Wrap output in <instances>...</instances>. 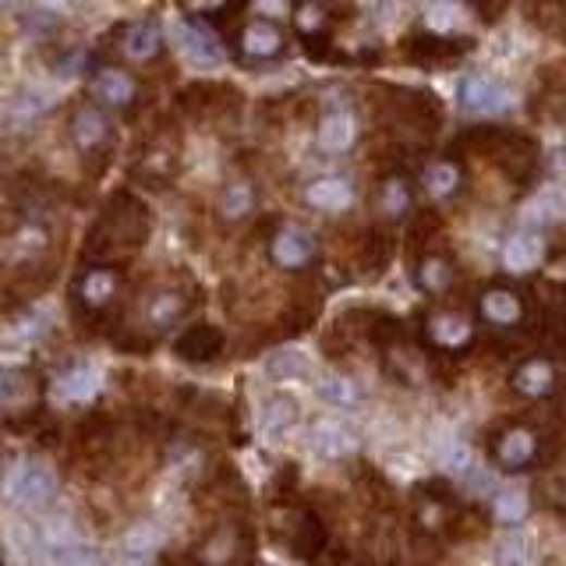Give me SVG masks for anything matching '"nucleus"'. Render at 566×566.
I'll use <instances>...</instances> for the list:
<instances>
[{"instance_id":"obj_35","label":"nucleus","mask_w":566,"mask_h":566,"mask_svg":"<svg viewBox=\"0 0 566 566\" xmlns=\"http://www.w3.org/2000/svg\"><path fill=\"white\" fill-rule=\"evenodd\" d=\"M531 514V500L517 489H506V492H495L492 495V520L495 524H506V528H517L520 520H528Z\"/></svg>"},{"instance_id":"obj_32","label":"nucleus","mask_w":566,"mask_h":566,"mask_svg":"<svg viewBox=\"0 0 566 566\" xmlns=\"http://www.w3.org/2000/svg\"><path fill=\"white\" fill-rule=\"evenodd\" d=\"M439 231H443V220H439V212L435 209H418L415 217H410V223L404 226L410 255L418 259V255L432 251V241L439 237Z\"/></svg>"},{"instance_id":"obj_6","label":"nucleus","mask_w":566,"mask_h":566,"mask_svg":"<svg viewBox=\"0 0 566 566\" xmlns=\"http://www.w3.org/2000/svg\"><path fill=\"white\" fill-rule=\"evenodd\" d=\"M475 50L471 36H443V33H429V28H418V33H407L401 39V53L407 64L424 67V71H443L464 61V53Z\"/></svg>"},{"instance_id":"obj_25","label":"nucleus","mask_w":566,"mask_h":566,"mask_svg":"<svg viewBox=\"0 0 566 566\" xmlns=\"http://www.w3.org/2000/svg\"><path fill=\"white\" fill-rule=\"evenodd\" d=\"M390 262H393V234L382 231V226L365 231L358 248H354V269H358L365 280H376L386 273Z\"/></svg>"},{"instance_id":"obj_11","label":"nucleus","mask_w":566,"mask_h":566,"mask_svg":"<svg viewBox=\"0 0 566 566\" xmlns=\"http://www.w3.org/2000/svg\"><path fill=\"white\" fill-rule=\"evenodd\" d=\"M251 552V534L234 520L217 524L202 542L195 545V563L198 566H241Z\"/></svg>"},{"instance_id":"obj_16","label":"nucleus","mask_w":566,"mask_h":566,"mask_svg":"<svg viewBox=\"0 0 566 566\" xmlns=\"http://www.w3.org/2000/svg\"><path fill=\"white\" fill-rule=\"evenodd\" d=\"M8 492L19 506H47L57 495V478L50 467H42L39 460H22L11 471Z\"/></svg>"},{"instance_id":"obj_1","label":"nucleus","mask_w":566,"mask_h":566,"mask_svg":"<svg viewBox=\"0 0 566 566\" xmlns=\"http://www.w3.org/2000/svg\"><path fill=\"white\" fill-rule=\"evenodd\" d=\"M457 142L460 149L492 160L509 181L531 184L538 177V142L531 135L514 132V127H503V124H478V127H467L464 135H457Z\"/></svg>"},{"instance_id":"obj_42","label":"nucleus","mask_w":566,"mask_h":566,"mask_svg":"<svg viewBox=\"0 0 566 566\" xmlns=\"http://www.w3.org/2000/svg\"><path fill=\"white\" fill-rule=\"evenodd\" d=\"M57 559H61V566H107V559L99 556L96 549H89V545H78V542L57 552Z\"/></svg>"},{"instance_id":"obj_37","label":"nucleus","mask_w":566,"mask_h":566,"mask_svg":"<svg viewBox=\"0 0 566 566\" xmlns=\"http://www.w3.org/2000/svg\"><path fill=\"white\" fill-rule=\"evenodd\" d=\"M266 376L276 382H302L308 379V358L297 350H280L266 361Z\"/></svg>"},{"instance_id":"obj_4","label":"nucleus","mask_w":566,"mask_h":566,"mask_svg":"<svg viewBox=\"0 0 566 566\" xmlns=\"http://www.w3.org/2000/svg\"><path fill=\"white\" fill-rule=\"evenodd\" d=\"M531 294L517 287V283H506V280H495V283H485V287L478 291L475 297V319L481 325H489V330H520L524 322L531 319Z\"/></svg>"},{"instance_id":"obj_22","label":"nucleus","mask_w":566,"mask_h":566,"mask_svg":"<svg viewBox=\"0 0 566 566\" xmlns=\"http://www.w3.org/2000/svg\"><path fill=\"white\" fill-rule=\"evenodd\" d=\"M177 47L195 67H220L223 64V47H220V39L212 36V25H202L195 19L181 22L177 25Z\"/></svg>"},{"instance_id":"obj_28","label":"nucleus","mask_w":566,"mask_h":566,"mask_svg":"<svg viewBox=\"0 0 566 566\" xmlns=\"http://www.w3.org/2000/svg\"><path fill=\"white\" fill-rule=\"evenodd\" d=\"M316 138H319L322 152L340 156V152L354 149V142H358V121H354V113H347V110H325L319 118Z\"/></svg>"},{"instance_id":"obj_31","label":"nucleus","mask_w":566,"mask_h":566,"mask_svg":"<svg viewBox=\"0 0 566 566\" xmlns=\"http://www.w3.org/2000/svg\"><path fill=\"white\" fill-rule=\"evenodd\" d=\"M160 47H163V33L152 19L124 25V53L132 57V61H152V57L160 53Z\"/></svg>"},{"instance_id":"obj_30","label":"nucleus","mask_w":566,"mask_h":566,"mask_svg":"<svg viewBox=\"0 0 566 566\" xmlns=\"http://www.w3.org/2000/svg\"><path fill=\"white\" fill-rule=\"evenodd\" d=\"M255 206H259V192H255V184L245 181V177H237V181H231V184H226V188L220 192L217 212H220L223 223H241V220L251 217Z\"/></svg>"},{"instance_id":"obj_8","label":"nucleus","mask_w":566,"mask_h":566,"mask_svg":"<svg viewBox=\"0 0 566 566\" xmlns=\"http://www.w3.org/2000/svg\"><path fill=\"white\" fill-rule=\"evenodd\" d=\"M231 47L241 64L266 67V64L283 61V53H287V33H283V25L273 19H248L237 25Z\"/></svg>"},{"instance_id":"obj_19","label":"nucleus","mask_w":566,"mask_h":566,"mask_svg":"<svg viewBox=\"0 0 566 566\" xmlns=\"http://www.w3.org/2000/svg\"><path fill=\"white\" fill-rule=\"evenodd\" d=\"M89 93L99 107L107 110H132L138 99V82L124 67H99L89 78Z\"/></svg>"},{"instance_id":"obj_29","label":"nucleus","mask_w":566,"mask_h":566,"mask_svg":"<svg viewBox=\"0 0 566 566\" xmlns=\"http://www.w3.org/2000/svg\"><path fill=\"white\" fill-rule=\"evenodd\" d=\"M305 202H308L311 209H319V212H344V209H350V202H354V188H350L347 177L325 174V177L308 181Z\"/></svg>"},{"instance_id":"obj_23","label":"nucleus","mask_w":566,"mask_h":566,"mask_svg":"<svg viewBox=\"0 0 566 566\" xmlns=\"http://www.w3.org/2000/svg\"><path fill=\"white\" fill-rule=\"evenodd\" d=\"M47 231L36 223H22L14 226L11 234H4V241H0V259L11 262V266H36L42 255H47Z\"/></svg>"},{"instance_id":"obj_33","label":"nucleus","mask_w":566,"mask_h":566,"mask_svg":"<svg viewBox=\"0 0 566 566\" xmlns=\"http://www.w3.org/2000/svg\"><path fill=\"white\" fill-rule=\"evenodd\" d=\"M316 393H319V401L322 404H330V407H340V410H354V407H361V390L354 386V382L347 376H322L316 382Z\"/></svg>"},{"instance_id":"obj_9","label":"nucleus","mask_w":566,"mask_h":566,"mask_svg":"<svg viewBox=\"0 0 566 566\" xmlns=\"http://www.w3.org/2000/svg\"><path fill=\"white\" fill-rule=\"evenodd\" d=\"M421 340L432 354L457 358V354H467L478 344V322L471 316H460V311L439 308L421 316Z\"/></svg>"},{"instance_id":"obj_17","label":"nucleus","mask_w":566,"mask_h":566,"mask_svg":"<svg viewBox=\"0 0 566 566\" xmlns=\"http://www.w3.org/2000/svg\"><path fill=\"white\" fill-rule=\"evenodd\" d=\"M188 308H192V297L181 287H174V283H167V287H156L146 294V302H142V322H146L149 333H167L170 325H177L188 316Z\"/></svg>"},{"instance_id":"obj_24","label":"nucleus","mask_w":566,"mask_h":566,"mask_svg":"<svg viewBox=\"0 0 566 566\" xmlns=\"http://www.w3.org/2000/svg\"><path fill=\"white\" fill-rule=\"evenodd\" d=\"M308 443L325 460H347V457H354V453H358V435H354L347 424L330 421V418L311 421Z\"/></svg>"},{"instance_id":"obj_20","label":"nucleus","mask_w":566,"mask_h":566,"mask_svg":"<svg viewBox=\"0 0 566 566\" xmlns=\"http://www.w3.org/2000/svg\"><path fill=\"white\" fill-rule=\"evenodd\" d=\"M223 350H226V336L209 322H198L174 340V354L188 365H212Z\"/></svg>"},{"instance_id":"obj_12","label":"nucleus","mask_w":566,"mask_h":566,"mask_svg":"<svg viewBox=\"0 0 566 566\" xmlns=\"http://www.w3.org/2000/svg\"><path fill=\"white\" fill-rule=\"evenodd\" d=\"M319 259V248H316V237H311L305 226H294V223H283L269 234V262L283 273H305Z\"/></svg>"},{"instance_id":"obj_2","label":"nucleus","mask_w":566,"mask_h":566,"mask_svg":"<svg viewBox=\"0 0 566 566\" xmlns=\"http://www.w3.org/2000/svg\"><path fill=\"white\" fill-rule=\"evenodd\" d=\"M149 231H152V217H149L146 202L127 192H118L107 202L103 217L96 220L93 234H89V259L103 262V251L146 245Z\"/></svg>"},{"instance_id":"obj_7","label":"nucleus","mask_w":566,"mask_h":566,"mask_svg":"<svg viewBox=\"0 0 566 566\" xmlns=\"http://www.w3.org/2000/svg\"><path fill=\"white\" fill-rule=\"evenodd\" d=\"M121 269L110 266V262H89L85 269H78L75 283H71V302L89 319H103L110 305L118 302L121 294Z\"/></svg>"},{"instance_id":"obj_40","label":"nucleus","mask_w":566,"mask_h":566,"mask_svg":"<svg viewBox=\"0 0 566 566\" xmlns=\"http://www.w3.org/2000/svg\"><path fill=\"white\" fill-rule=\"evenodd\" d=\"M28 396V379L14 368H4L0 372V404H19Z\"/></svg>"},{"instance_id":"obj_39","label":"nucleus","mask_w":566,"mask_h":566,"mask_svg":"<svg viewBox=\"0 0 566 566\" xmlns=\"http://www.w3.org/2000/svg\"><path fill=\"white\" fill-rule=\"evenodd\" d=\"M500 566H534V545L531 538L509 534L500 542Z\"/></svg>"},{"instance_id":"obj_13","label":"nucleus","mask_w":566,"mask_h":566,"mask_svg":"<svg viewBox=\"0 0 566 566\" xmlns=\"http://www.w3.org/2000/svg\"><path fill=\"white\" fill-rule=\"evenodd\" d=\"M67 132H71V142H75L85 160L103 163L113 149V121L99 107H78L75 113H71Z\"/></svg>"},{"instance_id":"obj_43","label":"nucleus","mask_w":566,"mask_h":566,"mask_svg":"<svg viewBox=\"0 0 566 566\" xmlns=\"http://www.w3.org/2000/svg\"><path fill=\"white\" fill-rule=\"evenodd\" d=\"M552 308H556V316L566 322V283H563V287H556V305H552Z\"/></svg>"},{"instance_id":"obj_27","label":"nucleus","mask_w":566,"mask_h":566,"mask_svg":"<svg viewBox=\"0 0 566 566\" xmlns=\"http://www.w3.org/2000/svg\"><path fill=\"white\" fill-rule=\"evenodd\" d=\"M418 181H421V192L429 198H453L464 184V163H457L450 152H443L421 167Z\"/></svg>"},{"instance_id":"obj_3","label":"nucleus","mask_w":566,"mask_h":566,"mask_svg":"<svg viewBox=\"0 0 566 566\" xmlns=\"http://www.w3.org/2000/svg\"><path fill=\"white\" fill-rule=\"evenodd\" d=\"M545 432L528 418H509L485 432V457L506 475L534 471L538 464H545Z\"/></svg>"},{"instance_id":"obj_34","label":"nucleus","mask_w":566,"mask_h":566,"mask_svg":"<svg viewBox=\"0 0 566 566\" xmlns=\"http://www.w3.org/2000/svg\"><path fill=\"white\" fill-rule=\"evenodd\" d=\"M294 421H297V404H294V396H273L266 407H262V429L266 435H273V439H283L291 429H294Z\"/></svg>"},{"instance_id":"obj_38","label":"nucleus","mask_w":566,"mask_h":566,"mask_svg":"<svg viewBox=\"0 0 566 566\" xmlns=\"http://www.w3.org/2000/svg\"><path fill=\"white\" fill-rule=\"evenodd\" d=\"M156 549H160V531H156L152 524H138V528H132L124 538V559L152 563Z\"/></svg>"},{"instance_id":"obj_36","label":"nucleus","mask_w":566,"mask_h":566,"mask_svg":"<svg viewBox=\"0 0 566 566\" xmlns=\"http://www.w3.org/2000/svg\"><path fill=\"white\" fill-rule=\"evenodd\" d=\"M237 103V96L234 93H226L223 85H188V89L181 93V107L184 110H192V113H209V110H217L223 103Z\"/></svg>"},{"instance_id":"obj_5","label":"nucleus","mask_w":566,"mask_h":566,"mask_svg":"<svg viewBox=\"0 0 566 566\" xmlns=\"http://www.w3.org/2000/svg\"><path fill=\"white\" fill-rule=\"evenodd\" d=\"M368 206H372L376 226H382V231H390L404 217H410V209H415V181L404 174V163H390L386 170H379L372 192H368Z\"/></svg>"},{"instance_id":"obj_18","label":"nucleus","mask_w":566,"mask_h":566,"mask_svg":"<svg viewBox=\"0 0 566 566\" xmlns=\"http://www.w3.org/2000/svg\"><path fill=\"white\" fill-rule=\"evenodd\" d=\"M415 283L421 294L429 297H446L457 287V259L443 248H432L415 259Z\"/></svg>"},{"instance_id":"obj_26","label":"nucleus","mask_w":566,"mask_h":566,"mask_svg":"<svg viewBox=\"0 0 566 566\" xmlns=\"http://www.w3.org/2000/svg\"><path fill=\"white\" fill-rule=\"evenodd\" d=\"M545 255H549V241L538 226H524V231L509 234L503 245V262L509 273H528V269H534Z\"/></svg>"},{"instance_id":"obj_10","label":"nucleus","mask_w":566,"mask_h":566,"mask_svg":"<svg viewBox=\"0 0 566 566\" xmlns=\"http://www.w3.org/2000/svg\"><path fill=\"white\" fill-rule=\"evenodd\" d=\"M280 534H283L280 542L302 563H319L325 556V545H330L325 520L311 506H287V528Z\"/></svg>"},{"instance_id":"obj_14","label":"nucleus","mask_w":566,"mask_h":566,"mask_svg":"<svg viewBox=\"0 0 566 566\" xmlns=\"http://www.w3.org/2000/svg\"><path fill=\"white\" fill-rule=\"evenodd\" d=\"M393 113H401V121L407 127H418L421 135H432L439 124H443V103L429 89H386Z\"/></svg>"},{"instance_id":"obj_41","label":"nucleus","mask_w":566,"mask_h":566,"mask_svg":"<svg viewBox=\"0 0 566 566\" xmlns=\"http://www.w3.org/2000/svg\"><path fill=\"white\" fill-rule=\"evenodd\" d=\"M93 386H96V379H93V372H89L85 365H75V368H71V372L61 379V390L71 396V401H78V396L93 393Z\"/></svg>"},{"instance_id":"obj_15","label":"nucleus","mask_w":566,"mask_h":566,"mask_svg":"<svg viewBox=\"0 0 566 566\" xmlns=\"http://www.w3.org/2000/svg\"><path fill=\"white\" fill-rule=\"evenodd\" d=\"M506 382L520 401H545V396H552L559 386V368L549 358H542V354H531V358H524L509 368Z\"/></svg>"},{"instance_id":"obj_21","label":"nucleus","mask_w":566,"mask_h":566,"mask_svg":"<svg viewBox=\"0 0 566 566\" xmlns=\"http://www.w3.org/2000/svg\"><path fill=\"white\" fill-rule=\"evenodd\" d=\"M460 110L467 113H500L509 107V93L503 82H495L489 75H467L457 85Z\"/></svg>"}]
</instances>
